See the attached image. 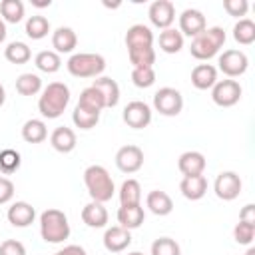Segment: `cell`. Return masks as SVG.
<instances>
[{
	"mask_svg": "<svg viewBox=\"0 0 255 255\" xmlns=\"http://www.w3.org/2000/svg\"><path fill=\"white\" fill-rule=\"evenodd\" d=\"M70 98V88L64 82H52L42 90L38 98V112L46 120H56L66 112Z\"/></svg>",
	"mask_w": 255,
	"mask_h": 255,
	"instance_id": "6da1fadb",
	"label": "cell"
},
{
	"mask_svg": "<svg viewBox=\"0 0 255 255\" xmlns=\"http://www.w3.org/2000/svg\"><path fill=\"white\" fill-rule=\"evenodd\" d=\"M84 185L92 197V201H98V203H106L114 197L116 193V185H114V179L110 175V171L104 167V165H88L84 169Z\"/></svg>",
	"mask_w": 255,
	"mask_h": 255,
	"instance_id": "7a4b0ae2",
	"label": "cell"
},
{
	"mask_svg": "<svg viewBox=\"0 0 255 255\" xmlns=\"http://www.w3.org/2000/svg\"><path fill=\"white\" fill-rule=\"evenodd\" d=\"M40 235L46 243L58 245L70 237V223L62 209L50 207L40 213Z\"/></svg>",
	"mask_w": 255,
	"mask_h": 255,
	"instance_id": "3957f363",
	"label": "cell"
},
{
	"mask_svg": "<svg viewBox=\"0 0 255 255\" xmlns=\"http://www.w3.org/2000/svg\"><path fill=\"white\" fill-rule=\"evenodd\" d=\"M225 30L221 26H211V28H205L199 36H195L191 40V46H189V52L195 60H201V62H207L211 60L213 56L219 54V50L223 48L225 44Z\"/></svg>",
	"mask_w": 255,
	"mask_h": 255,
	"instance_id": "277c9868",
	"label": "cell"
},
{
	"mask_svg": "<svg viewBox=\"0 0 255 255\" xmlns=\"http://www.w3.org/2000/svg\"><path fill=\"white\" fill-rule=\"evenodd\" d=\"M66 70L74 78H100L106 70V58L102 54L78 52L68 58Z\"/></svg>",
	"mask_w": 255,
	"mask_h": 255,
	"instance_id": "5b68a950",
	"label": "cell"
},
{
	"mask_svg": "<svg viewBox=\"0 0 255 255\" xmlns=\"http://www.w3.org/2000/svg\"><path fill=\"white\" fill-rule=\"evenodd\" d=\"M153 110L159 112L161 116L165 118H175L181 114L183 110V96L179 90L175 88H159L155 94H153Z\"/></svg>",
	"mask_w": 255,
	"mask_h": 255,
	"instance_id": "8992f818",
	"label": "cell"
},
{
	"mask_svg": "<svg viewBox=\"0 0 255 255\" xmlns=\"http://www.w3.org/2000/svg\"><path fill=\"white\" fill-rule=\"evenodd\" d=\"M243 88L237 80H217L215 86L211 88V100L219 108H231L241 100Z\"/></svg>",
	"mask_w": 255,
	"mask_h": 255,
	"instance_id": "52a82bcc",
	"label": "cell"
},
{
	"mask_svg": "<svg viewBox=\"0 0 255 255\" xmlns=\"http://www.w3.org/2000/svg\"><path fill=\"white\" fill-rule=\"evenodd\" d=\"M217 66L229 80H233L247 72L249 58L241 50H223V54H219V58H217Z\"/></svg>",
	"mask_w": 255,
	"mask_h": 255,
	"instance_id": "ba28073f",
	"label": "cell"
},
{
	"mask_svg": "<svg viewBox=\"0 0 255 255\" xmlns=\"http://www.w3.org/2000/svg\"><path fill=\"white\" fill-rule=\"evenodd\" d=\"M122 120L128 128L131 129H143L151 124V108L145 104V102H139V100H133L129 102L124 112H122Z\"/></svg>",
	"mask_w": 255,
	"mask_h": 255,
	"instance_id": "9c48e42d",
	"label": "cell"
},
{
	"mask_svg": "<svg viewBox=\"0 0 255 255\" xmlns=\"http://www.w3.org/2000/svg\"><path fill=\"white\" fill-rule=\"evenodd\" d=\"M241 187H243L241 177H239L235 171H231V169L217 173V177H215V181H213V191H215V195H217L219 199H223V201H233V199H237L239 193H241Z\"/></svg>",
	"mask_w": 255,
	"mask_h": 255,
	"instance_id": "30bf717a",
	"label": "cell"
},
{
	"mask_svg": "<svg viewBox=\"0 0 255 255\" xmlns=\"http://www.w3.org/2000/svg\"><path fill=\"white\" fill-rule=\"evenodd\" d=\"M141 165H143V151L137 145L128 143L116 151V167L122 173H135L141 169Z\"/></svg>",
	"mask_w": 255,
	"mask_h": 255,
	"instance_id": "8fae6325",
	"label": "cell"
},
{
	"mask_svg": "<svg viewBox=\"0 0 255 255\" xmlns=\"http://www.w3.org/2000/svg\"><path fill=\"white\" fill-rule=\"evenodd\" d=\"M147 18L159 30L171 28V24L175 22V6H173V2H169V0L151 2L149 8H147Z\"/></svg>",
	"mask_w": 255,
	"mask_h": 255,
	"instance_id": "7c38bea8",
	"label": "cell"
},
{
	"mask_svg": "<svg viewBox=\"0 0 255 255\" xmlns=\"http://www.w3.org/2000/svg\"><path fill=\"white\" fill-rule=\"evenodd\" d=\"M205 28H207V22H205L203 12H199V10H195V8H185V10L179 14V32H181V36L195 38V36H199Z\"/></svg>",
	"mask_w": 255,
	"mask_h": 255,
	"instance_id": "4fadbf2b",
	"label": "cell"
},
{
	"mask_svg": "<svg viewBox=\"0 0 255 255\" xmlns=\"http://www.w3.org/2000/svg\"><path fill=\"white\" fill-rule=\"evenodd\" d=\"M205 155L201 151H195V149H189V151H183L177 159V169L181 171L183 177H193V175H203L205 171Z\"/></svg>",
	"mask_w": 255,
	"mask_h": 255,
	"instance_id": "5bb4252c",
	"label": "cell"
},
{
	"mask_svg": "<svg viewBox=\"0 0 255 255\" xmlns=\"http://www.w3.org/2000/svg\"><path fill=\"white\" fill-rule=\"evenodd\" d=\"M6 219L14 227H28L36 219V209L28 201H14L6 211Z\"/></svg>",
	"mask_w": 255,
	"mask_h": 255,
	"instance_id": "9a60e30c",
	"label": "cell"
},
{
	"mask_svg": "<svg viewBox=\"0 0 255 255\" xmlns=\"http://www.w3.org/2000/svg\"><path fill=\"white\" fill-rule=\"evenodd\" d=\"M102 241H104L106 251H110V253H122L124 249L129 247V243H131V233H129L128 229L120 227V225H114V227H108V229H106Z\"/></svg>",
	"mask_w": 255,
	"mask_h": 255,
	"instance_id": "2e32d148",
	"label": "cell"
},
{
	"mask_svg": "<svg viewBox=\"0 0 255 255\" xmlns=\"http://www.w3.org/2000/svg\"><path fill=\"white\" fill-rule=\"evenodd\" d=\"M78 46V36L70 26H60L52 32V48L56 54H72Z\"/></svg>",
	"mask_w": 255,
	"mask_h": 255,
	"instance_id": "e0dca14e",
	"label": "cell"
},
{
	"mask_svg": "<svg viewBox=\"0 0 255 255\" xmlns=\"http://www.w3.org/2000/svg\"><path fill=\"white\" fill-rule=\"evenodd\" d=\"M78 139H76V131L68 126H58L52 133H50V145L58 151V153H70L74 151Z\"/></svg>",
	"mask_w": 255,
	"mask_h": 255,
	"instance_id": "ac0fdd59",
	"label": "cell"
},
{
	"mask_svg": "<svg viewBox=\"0 0 255 255\" xmlns=\"http://www.w3.org/2000/svg\"><path fill=\"white\" fill-rule=\"evenodd\" d=\"M143 219H145V211H143L141 203H137V205H120V209H118V223H120V227H124L128 231L141 227Z\"/></svg>",
	"mask_w": 255,
	"mask_h": 255,
	"instance_id": "d6986e66",
	"label": "cell"
},
{
	"mask_svg": "<svg viewBox=\"0 0 255 255\" xmlns=\"http://www.w3.org/2000/svg\"><path fill=\"white\" fill-rule=\"evenodd\" d=\"M82 221L92 229H102L108 225V209L104 207V203L90 201L82 207Z\"/></svg>",
	"mask_w": 255,
	"mask_h": 255,
	"instance_id": "ffe728a7",
	"label": "cell"
},
{
	"mask_svg": "<svg viewBox=\"0 0 255 255\" xmlns=\"http://www.w3.org/2000/svg\"><path fill=\"white\" fill-rule=\"evenodd\" d=\"M153 46V32L145 24H133L126 32V48H145Z\"/></svg>",
	"mask_w": 255,
	"mask_h": 255,
	"instance_id": "44dd1931",
	"label": "cell"
},
{
	"mask_svg": "<svg viewBox=\"0 0 255 255\" xmlns=\"http://www.w3.org/2000/svg\"><path fill=\"white\" fill-rule=\"evenodd\" d=\"M217 82V68L211 64H197L191 70V84L195 90H211Z\"/></svg>",
	"mask_w": 255,
	"mask_h": 255,
	"instance_id": "7402d4cb",
	"label": "cell"
},
{
	"mask_svg": "<svg viewBox=\"0 0 255 255\" xmlns=\"http://www.w3.org/2000/svg\"><path fill=\"white\" fill-rule=\"evenodd\" d=\"M92 86L102 94L104 102H106V108H116L118 102H120V86L114 78L110 76H100L92 82Z\"/></svg>",
	"mask_w": 255,
	"mask_h": 255,
	"instance_id": "603a6c76",
	"label": "cell"
},
{
	"mask_svg": "<svg viewBox=\"0 0 255 255\" xmlns=\"http://www.w3.org/2000/svg\"><path fill=\"white\" fill-rule=\"evenodd\" d=\"M179 191L185 199L197 201L207 193V179L205 175H193V177H183L179 181Z\"/></svg>",
	"mask_w": 255,
	"mask_h": 255,
	"instance_id": "cb8c5ba5",
	"label": "cell"
},
{
	"mask_svg": "<svg viewBox=\"0 0 255 255\" xmlns=\"http://www.w3.org/2000/svg\"><path fill=\"white\" fill-rule=\"evenodd\" d=\"M145 207H147L153 215L163 217V215H169V213L173 211V201H171V197H169L165 191L153 189V191H149L147 197H145Z\"/></svg>",
	"mask_w": 255,
	"mask_h": 255,
	"instance_id": "d4e9b609",
	"label": "cell"
},
{
	"mask_svg": "<svg viewBox=\"0 0 255 255\" xmlns=\"http://www.w3.org/2000/svg\"><path fill=\"white\" fill-rule=\"evenodd\" d=\"M48 137V128L44 124V120H26L22 126V139L28 143H42Z\"/></svg>",
	"mask_w": 255,
	"mask_h": 255,
	"instance_id": "484cf974",
	"label": "cell"
},
{
	"mask_svg": "<svg viewBox=\"0 0 255 255\" xmlns=\"http://www.w3.org/2000/svg\"><path fill=\"white\" fill-rule=\"evenodd\" d=\"M157 44H159V50L161 52H165V54H177L183 48V36H181L179 30L167 28V30H161L159 32Z\"/></svg>",
	"mask_w": 255,
	"mask_h": 255,
	"instance_id": "4316f807",
	"label": "cell"
},
{
	"mask_svg": "<svg viewBox=\"0 0 255 255\" xmlns=\"http://www.w3.org/2000/svg\"><path fill=\"white\" fill-rule=\"evenodd\" d=\"M34 66L44 74H56L62 68V58L54 50H42L34 58Z\"/></svg>",
	"mask_w": 255,
	"mask_h": 255,
	"instance_id": "83f0119b",
	"label": "cell"
},
{
	"mask_svg": "<svg viewBox=\"0 0 255 255\" xmlns=\"http://www.w3.org/2000/svg\"><path fill=\"white\" fill-rule=\"evenodd\" d=\"M16 92L20 96H36L42 92V78L38 74L26 72L16 78Z\"/></svg>",
	"mask_w": 255,
	"mask_h": 255,
	"instance_id": "f1b7e54d",
	"label": "cell"
},
{
	"mask_svg": "<svg viewBox=\"0 0 255 255\" xmlns=\"http://www.w3.org/2000/svg\"><path fill=\"white\" fill-rule=\"evenodd\" d=\"M120 205H137L141 203V185L137 179H126L120 185Z\"/></svg>",
	"mask_w": 255,
	"mask_h": 255,
	"instance_id": "f546056e",
	"label": "cell"
},
{
	"mask_svg": "<svg viewBox=\"0 0 255 255\" xmlns=\"http://www.w3.org/2000/svg\"><path fill=\"white\" fill-rule=\"evenodd\" d=\"M24 32H26V36L32 38V40H42V38H46L48 32H50V22H48L46 16L34 14V16H30V18L26 20Z\"/></svg>",
	"mask_w": 255,
	"mask_h": 255,
	"instance_id": "4dcf8cb0",
	"label": "cell"
},
{
	"mask_svg": "<svg viewBox=\"0 0 255 255\" xmlns=\"http://www.w3.org/2000/svg\"><path fill=\"white\" fill-rule=\"evenodd\" d=\"M233 40L241 46H249L255 42V22L249 18H241L233 24Z\"/></svg>",
	"mask_w": 255,
	"mask_h": 255,
	"instance_id": "1f68e13d",
	"label": "cell"
},
{
	"mask_svg": "<svg viewBox=\"0 0 255 255\" xmlns=\"http://www.w3.org/2000/svg\"><path fill=\"white\" fill-rule=\"evenodd\" d=\"M4 58L10 62V64H16V66H22L26 62H30L32 58V52L28 48L26 42H10L6 48H4Z\"/></svg>",
	"mask_w": 255,
	"mask_h": 255,
	"instance_id": "d6a6232c",
	"label": "cell"
},
{
	"mask_svg": "<svg viewBox=\"0 0 255 255\" xmlns=\"http://www.w3.org/2000/svg\"><path fill=\"white\" fill-rule=\"evenodd\" d=\"M128 58H129V64L133 68H153V64H155V50H153V46L129 48L128 50Z\"/></svg>",
	"mask_w": 255,
	"mask_h": 255,
	"instance_id": "836d02e7",
	"label": "cell"
},
{
	"mask_svg": "<svg viewBox=\"0 0 255 255\" xmlns=\"http://www.w3.org/2000/svg\"><path fill=\"white\" fill-rule=\"evenodd\" d=\"M72 122L76 128L80 129H92L98 126L100 122V112H92L88 108H82L80 104H76L74 112H72Z\"/></svg>",
	"mask_w": 255,
	"mask_h": 255,
	"instance_id": "e575fe53",
	"label": "cell"
},
{
	"mask_svg": "<svg viewBox=\"0 0 255 255\" xmlns=\"http://www.w3.org/2000/svg\"><path fill=\"white\" fill-rule=\"evenodd\" d=\"M0 18L8 24H18L24 18L22 0H0Z\"/></svg>",
	"mask_w": 255,
	"mask_h": 255,
	"instance_id": "d590c367",
	"label": "cell"
},
{
	"mask_svg": "<svg viewBox=\"0 0 255 255\" xmlns=\"http://www.w3.org/2000/svg\"><path fill=\"white\" fill-rule=\"evenodd\" d=\"M78 104H80L82 108H88V110L100 112V114H102V110H106V102H104L102 94H100L94 86H88V88H84V90L80 92Z\"/></svg>",
	"mask_w": 255,
	"mask_h": 255,
	"instance_id": "8d00e7d4",
	"label": "cell"
},
{
	"mask_svg": "<svg viewBox=\"0 0 255 255\" xmlns=\"http://www.w3.org/2000/svg\"><path fill=\"white\" fill-rule=\"evenodd\" d=\"M20 163H22V157L16 149H12V147L0 149V173L10 175L20 169Z\"/></svg>",
	"mask_w": 255,
	"mask_h": 255,
	"instance_id": "74e56055",
	"label": "cell"
},
{
	"mask_svg": "<svg viewBox=\"0 0 255 255\" xmlns=\"http://www.w3.org/2000/svg\"><path fill=\"white\" fill-rule=\"evenodd\" d=\"M151 255H181V247L171 237H157L151 243Z\"/></svg>",
	"mask_w": 255,
	"mask_h": 255,
	"instance_id": "f35d334b",
	"label": "cell"
},
{
	"mask_svg": "<svg viewBox=\"0 0 255 255\" xmlns=\"http://www.w3.org/2000/svg\"><path fill=\"white\" fill-rule=\"evenodd\" d=\"M131 82L135 88H151L155 84V70L153 68H133L131 70Z\"/></svg>",
	"mask_w": 255,
	"mask_h": 255,
	"instance_id": "ab89813d",
	"label": "cell"
},
{
	"mask_svg": "<svg viewBox=\"0 0 255 255\" xmlns=\"http://www.w3.org/2000/svg\"><path fill=\"white\" fill-rule=\"evenodd\" d=\"M253 237H255V223H243V221H239L233 227V239L239 245H251L253 243Z\"/></svg>",
	"mask_w": 255,
	"mask_h": 255,
	"instance_id": "60d3db41",
	"label": "cell"
},
{
	"mask_svg": "<svg viewBox=\"0 0 255 255\" xmlns=\"http://www.w3.org/2000/svg\"><path fill=\"white\" fill-rule=\"evenodd\" d=\"M223 10L229 16H235L241 20L249 10V2L247 0H223Z\"/></svg>",
	"mask_w": 255,
	"mask_h": 255,
	"instance_id": "b9f144b4",
	"label": "cell"
},
{
	"mask_svg": "<svg viewBox=\"0 0 255 255\" xmlns=\"http://www.w3.org/2000/svg\"><path fill=\"white\" fill-rule=\"evenodd\" d=\"M0 255H26V247L18 239H6L0 243Z\"/></svg>",
	"mask_w": 255,
	"mask_h": 255,
	"instance_id": "7bdbcfd3",
	"label": "cell"
},
{
	"mask_svg": "<svg viewBox=\"0 0 255 255\" xmlns=\"http://www.w3.org/2000/svg\"><path fill=\"white\" fill-rule=\"evenodd\" d=\"M12 197H14V183L8 177L0 175V205H6L8 201H12Z\"/></svg>",
	"mask_w": 255,
	"mask_h": 255,
	"instance_id": "ee69618b",
	"label": "cell"
},
{
	"mask_svg": "<svg viewBox=\"0 0 255 255\" xmlns=\"http://www.w3.org/2000/svg\"><path fill=\"white\" fill-rule=\"evenodd\" d=\"M239 221H243V223H255V205L253 203H247V205L241 207Z\"/></svg>",
	"mask_w": 255,
	"mask_h": 255,
	"instance_id": "f6af8a7d",
	"label": "cell"
},
{
	"mask_svg": "<svg viewBox=\"0 0 255 255\" xmlns=\"http://www.w3.org/2000/svg\"><path fill=\"white\" fill-rule=\"evenodd\" d=\"M54 255H88V253H86V249L82 245H64Z\"/></svg>",
	"mask_w": 255,
	"mask_h": 255,
	"instance_id": "bcb514c9",
	"label": "cell"
},
{
	"mask_svg": "<svg viewBox=\"0 0 255 255\" xmlns=\"http://www.w3.org/2000/svg\"><path fill=\"white\" fill-rule=\"evenodd\" d=\"M6 34H8V32H6V22L0 18V44L6 40Z\"/></svg>",
	"mask_w": 255,
	"mask_h": 255,
	"instance_id": "7dc6e473",
	"label": "cell"
},
{
	"mask_svg": "<svg viewBox=\"0 0 255 255\" xmlns=\"http://www.w3.org/2000/svg\"><path fill=\"white\" fill-rule=\"evenodd\" d=\"M52 4V0H44V2H40V0H32V6H36V8H48Z\"/></svg>",
	"mask_w": 255,
	"mask_h": 255,
	"instance_id": "c3c4849f",
	"label": "cell"
},
{
	"mask_svg": "<svg viewBox=\"0 0 255 255\" xmlns=\"http://www.w3.org/2000/svg\"><path fill=\"white\" fill-rule=\"evenodd\" d=\"M4 102H6V90H4V86L0 84V108L4 106Z\"/></svg>",
	"mask_w": 255,
	"mask_h": 255,
	"instance_id": "681fc988",
	"label": "cell"
},
{
	"mask_svg": "<svg viewBox=\"0 0 255 255\" xmlns=\"http://www.w3.org/2000/svg\"><path fill=\"white\" fill-rule=\"evenodd\" d=\"M245 255H255V247H249V249H247V253H245Z\"/></svg>",
	"mask_w": 255,
	"mask_h": 255,
	"instance_id": "f907efd6",
	"label": "cell"
},
{
	"mask_svg": "<svg viewBox=\"0 0 255 255\" xmlns=\"http://www.w3.org/2000/svg\"><path fill=\"white\" fill-rule=\"evenodd\" d=\"M128 255H143L141 251H131V253H128Z\"/></svg>",
	"mask_w": 255,
	"mask_h": 255,
	"instance_id": "816d5d0a",
	"label": "cell"
}]
</instances>
